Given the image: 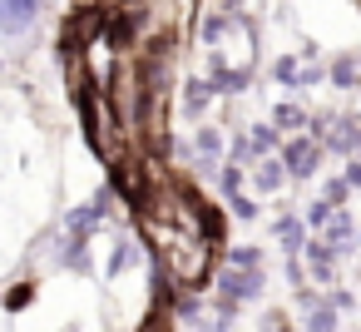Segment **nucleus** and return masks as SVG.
<instances>
[{
	"label": "nucleus",
	"mask_w": 361,
	"mask_h": 332,
	"mask_svg": "<svg viewBox=\"0 0 361 332\" xmlns=\"http://www.w3.org/2000/svg\"><path fill=\"white\" fill-rule=\"evenodd\" d=\"M346 194H351V189H346V179H326V184H322V203H331V208H341V203H346Z\"/></svg>",
	"instance_id": "20"
},
{
	"label": "nucleus",
	"mask_w": 361,
	"mask_h": 332,
	"mask_svg": "<svg viewBox=\"0 0 361 332\" xmlns=\"http://www.w3.org/2000/svg\"><path fill=\"white\" fill-rule=\"evenodd\" d=\"M317 238H322V243H331V253H336V258H341V253H351V238H356L351 213H346V208H336V213H331V223H326Z\"/></svg>",
	"instance_id": "7"
},
{
	"label": "nucleus",
	"mask_w": 361,
	"mask_h": 332,
	"mask_svg": "<svg viewBox=\"0 0 361 332\" xmlns=\"http://www.w3.org/2000/svg\"><path fill=\"white\" fill-rule=\"evenodd\" d=\"M262 287H267L262 268H223V273H218V302L243 307V302H257Z\"/></svg>",
	"instance_id": "1"
},
{
	"label": "nucleus",
	"mask_w": 361,
	"mask_h": 332,
	"mask_svg": "<svg viewBox=\"0 0 361 332\" xmlns=\"http://www.w3.org/2000/svg\"><path fill=\"white\" fill-rule=\"evenodd\" d=\"M272 238H277V248H282L287 258H297V253L307 248V223H302L297 213H282L277 228H272Z\"/></svg>",
	"instance_id": "6"
},
{
	"label": "nucleus",
	"mask_w": 361,
	"mask_h": 332,
	"mask_svg": "<svg viewBox=\"0 0 361 332\" xmlns=\"http://www.w3.org/2000/svg\"><path fill=\"white\" fill-rule=\"evenodd\" d=\"M356 70H361V55H356Z\"/></svg>",
	"instance_id": "27"
},
{
	"label": "nucleus",
	"mask_w": 361,
	"mask_h": 332,
	"mask_svg": "<svg viewBox=\"0 0 361 332\" xmlns=\"http://www.w3.org/2000/svg\"><path fill=\"white\" fill-rule=\"evenodd\" d=\"M331 213H336V208H331V203H322V198H312V203H307V208H302V223H307V228H312V233H322V228H326V223H331Z\"/></svg>",
	"instance_id": "16"
},
{
	"label": "nucleus",
	"mask_w": 361,
	"mask_h": 332,
	"mask_svg": "<svg viewBox=\"0 0 361 332\" xmlns=\"http://www.w3.org/2000/svg\"><path fill=\"white\" fill-rule=\"evenodd\" d=\"M322 65H302V75H297V90H312V85H322Z\"/></svg>",
	"instance_id": "23"
},
{
	"label": "nucleus",
	"mask_w": 361,
	"mask_h": 332,
	"mask_svg": "<svg viewBox=\"0 0 361 332\" xmlns=\"http://www.w3.org/2000/svg\"><path fill=\"white\" fill-rule=\"evenodd\" d=\"M277 159H282L287 179H312V174L322 169V144L307 139V134H297V139H287V144L277 149Z\"/></svg>",
	"instance_id": "2"
},
{
	"label": "nucleus",
	"mask_w": 361,
	"mask_h": 332,
	"mask_svg": "<svg viewBox=\"0 0 361 332\" xmlns=\"http://www.w3.org/2000/svg\"><path fill=\"white\" fill-rule=\"evenodd\" d=\"M331 85H336V90H361L356 55H336V60H331Z\"/></svg>",
	"instance_id": "11"
},
{
	"label": "nucleus",
	"mask_w": 361,
	"mask_h": 332,
	"mask_svg": "<svg viewBox=\"0 0 361 332\" xmlns=\"http://www.w3.org/2000/svg\"><path fill=\"white\" fill-rule=\"evenodd\" d=\"M139 258H144V248H139V243H134L129 233H119V238H114V248H109V278L129 273V268H134Z\"/></svg>",
	"instance_id": "9"
},
{
	"label": "nucleus",
	"mask_w": 361,
	"mask_h": 332,
	"mask_svg": "<svg viewBox=\"0 0 361 332\" xmlns=\"http://www.w3.org/2000/svg\"><path fill=\"white\" fill-rule=\"evenodd\" d=\"M40 0H0V35H20L35 25Z\"/></svg>",
	"instance_id": "5"
},
{
	"label": "nucleus",
	"mask_w": 361,
	"mask_h": 332,
	"mask_svg": "<svg viewBox=\"0 0 361 332\" xmlns=\"http://www.w3.org/2000/svg\"><path fill=\"white\" fill-rule=\"evenodd\" d=\"M341 179H346V189H361V159H346V174Z\"/></svg>",
	"instance_id": "26"
},
{
	"label": "nucleus",
	"mask_w": 361,
	"mask_h": 332,
	"mask_svg": "<svg viewBox=\"0 0 361 332\" xmlns=\"http://www.w3.org/2000/svg\"><path fill=\"white\" fill-rule=\"evenodd\" d=\"M307 278L312 283H322V287H336V253H331V243H322V238H307Z\"/></svg>",
	"instance_id": "3"
},
{
	"label": "nucleus",
	"mask_w": 361,
	"mask_h": 332,
	"mask_svg": "<svg viewBox=\"0 0 361 332\" xmlns=\"http://www.w3.org/2000/svg\"><path fill=\"white\" fill-rule=\"evenodd\" d=\"M218 184H223V194H228V198H238V194H243V184H247V169H243V164H223Z\"/></svg>",
	"instance_id": "17"
},
{
	"label": "nucleus",
	"mask_w": 361,
	"mask_h": 332,
	"mask_svg": "<svg viewBox=\"0 0 361 332\" xmlns=\"http://www.w3.org/2000/svg\"><path fill=\"white\" fill-rule=\"evenodd\" d=\"M193 154L218 164V154H223V129H213V124H198V134H193Z\"/></svg>",
	"instance_id": "12"
},
{
	"label": "nucleus",
	"mask_w": 361,
	"mask_h": 332,
	"mask_svg": "<svg viewBox=\"0 0 361 332\" xmlns=\"http://www.w3.org/2000/svg\"><path fill=\"white\" fill-rule=\"evenodd\" d=\"M262 332H292L287 312H282V307H267V312H262Z\"/></svg>",
	"instance_id": "21"
},
{
	"label": "nucleus",
	"mask_w": 361,
	"mask_h": 332,
	"mask_svg": "<svg viewBox=\"0 0 361 332\" xmlns=\"http://www.w3.org/2000/svg\"><path fill=\"white\" fill-rule=\"evenodd\" d=\"M247 179H252L262 194H282V189H287V169H282V159H277V154L257 159V169H247Z\"/></svg>",
	"instance_id": "8"
},
{
	"label": "nucleus",
	"mask_w": 361,
	"mask_h": 332,
	"mask_svg": "<svg viewBox=\"0 0 361 332\" xmlns=\"http://www.w3.org/2000/svg\"><path fill=\"white\" fill-rule=\"evenodd\" d=\"M277 139H282V134H277L272 124H252V134H247V144H252V154H262V159H267V154L277 149Z\"/></svg>",
	"instance_id": "15"
},
{
	"label": "nucleus",
	"mask_w": 361,
	"mask_h": 332,
	"mask_svg": "<svg viewBox=\"0 0 361 332\" xmlns=\"http://www.w3.org/2000/svg\"><path fill=\"white\" fill-rule=\"evenodd\" d=\"M228 213H233V218H243V223H247V218H257V203H252V198H243V194H238V198H233V203H228Z\"/></svg>",
	"instance_id": "22"
},
{
	"label": "nucleus",
	"mask_w": 361,
	"mask_h": 332,
	"mask_svg": "<svg viewBox=\"0 0 361 332\" xmlns=\"http://www.w3.org/2000/svg\"><path fill=\"white\" fill-rule=\"evenodd\" d=\"M30 302V283H16L11 292H6V307H25Z\"/></svg>",
	"instance_id": "25"
},
{
	"label": "nucleus",
	"mask_w": 361,
	"mask_h": 332,
	"mask_svg": "<svg viewBox=\"0 0 361 332\" xmlns=\"http://www.w3.org/2000/svg\"><path fill=\"white\" fill-rule=\"evenodd\" d=\"M272 129L287 134V129H307V114L297 105H272Z\"/></svg>",
	"instance_id": "13"
},
{
	"label": "nucleus",
	"mask_w": 361,
	"mask_h": 332,
	"mask_svg": "<svg viewBox=\"0 0 361 332\" xmlns=\"http://www.w3.org/2000/svg\"><path fill=\"white\" fill-rule=\"evenodd\" d=\"M302 332H336V312H331V302H326V297L307 312V327H302Z\"/></svg>",
	"instance_id": "14"
},
{
	"label": "nucleus",
	"mask_w": 361,
	"mask_h": 332,
	"mask_svg": "<svg viewBox=\"0 0 361 332\" xmlns=\"http://www.w3.org/2000/svg\"><path fill=\"white\" fill-rule=\"evenodd\" d=\"M213 100H218V85H213L208 75H203V80L193 75V80H183V90H178V105H183V114H188V119L208 114V105H213Z\"/></svg>",
	"instance_id": "4"
},
{
	"label": "nucleus",
	"mask_w": 361,
	"mask_h": 332,
	"mask_svg": "<svg viewBox=\"0 0 361 332\" xmlns=\"http://www.w3.org/2000/svg\"><path fill=\"white\" fill-rule=\"evenodd\" d=\"M297 75H302L297 55H277V65H272V80H282V85H292V90H297Z\"/></svg>",
	"instance_id": "19"
},
{
	"label": "nucleus",
	"mask_w": 361,
	"mask_h": 332,
	"mask_svg": "<svg viewBox=\"0 0 361 332\" xmlns=\"http://www.w3.org/2000/svg\"><path fill=\"white\" fill-rule=\"evenodd\" d=\"M228 268H262V253L252 243H238V248H228Z\"/></svg>",
	"instance_id": "18"
},
{
	"label": "nucleus",
	"mask_w": 361,
	"mask_h": 332,
	"mask_svg": "<svg viewBox=\"0 0 361 332\" xmlns=\"http://www.w3.org/2000/svg\"><path fill=\"white\" fill-rule=\"evenodd\" d=\"M228 25H233V16H228V11H203V16H198V40L213 50V45L228 35Z\"/></svg>",
	"instance_id": "10"
},
{
	"label": "nucleus",
	"mask_w": 361,
	"mask_h": 332,
	"mask_svg": "<svg viewBox=\"0 0 361 332\" xmlns=\"http://www.w3.org/2000/svg\"><path fill=\"white\" fill-rule=\"evenodd\" d=\"M326 302H331V312H351V307H356V292H346V287H336V292H331Z\"/></svg>",
	"instance_id": "24"
}]
</instances>
